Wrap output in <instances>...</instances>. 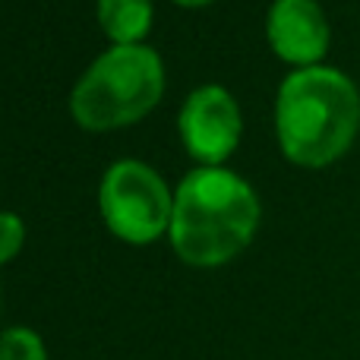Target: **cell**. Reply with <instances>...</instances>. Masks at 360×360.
Returning <instances> with one entry per match:
<instances>
[{"label": "cell", "mask_w": 360, "mask_h": 360, "mask_svg": "<svg viewBox=\"0 0 360 360\" xmlns=\"http://www.w3.org/2000/svg\"><path fill=\"white\" fill-rule=\"evenodd\" d=\"M275 127L285 155L304 168H323L348 152L360 127L354 82L332 67L294 70L278 89Z\"/></svg>", "instance_id": "2"}, {"label": "cell", "mask_w": 360, "mask_h": 360, "mask_svg": "<svg viewBox=\"0 0 360 360\" xmlns=\"http://www.w3.org/2000/svg\"><path fill=\"white\" fill-rule=\"evenodd\" d=\"M259 224L253 186L218 165L190 171L174 193L171 243L193 266H218L250 243Z\"/></svg>", "instance_id": "1"}, {"label": "cell", "mask_w": 360, "mask_h": 360, "mask_svg": "<svg viewBox=\"0 0 360 360\" xmlns=\"http://www.w3.org/2000/svg\"><path fill=\"white\" fill-rule=\"evenodd\" d=\"M98 19L117 44H136L152 25V0H98Z\"/></svg>", "instance_id": "7"}, {"label": "cell", "mask_w": 360, "mask_h": 360, "mask_svg": "<svg viewBox=\"0 0 360 360\" xmlns=\"http://www.w3.org/2000/svg\"><path fill=\"white\" fill-rule=\"evenodd\" d=\"M0 360H48V354L32 329H6L0 335Z\"/></svg>", "instance_id": "8"}, {"label": "cell", "mask_w": 360, "mask_h": 360, "mask_svg": "<svg viewBox=\"0 0 360 360\" xmlns=\"http://www.w3.org/2000/svg\"><path fill=\"white\" fill-rule=\"evenodd\" d=\"M98 199L108 228L130 243H149L171 228L174 199L168 184L143 162H114L105 171Z\"/></svg>", "instance_id": "4"}, {"label": "cell", "mask_w": 360, "mask_h": 360, "mask_svg": "<svg viewBox=\"0 0 360 360\" xmlns=\"http://www.w3.org/2000/svg\"><path fill=\"white\" fill-rule=\"evenodd\" d=\"M22 237H25V228H22V221H19V215L0 212V262H6L10 256L19 253Z\"/></svg>", "instance_id": "9"}, {"label": "cell", "mask_w": 360, "mask_h": 360, "mask_svg": "<svg viewBox=\"0 0 360 360\" xmlns=\"http://www.w3.org/2000/svg\"><path fill=\"white\" fill-rule=\"evenodd\" d=\"M269 41L291 63L316 67L329 48V22L316 0H275L269 10Z\"/></svg>", "instance_id": "6"}, {"label": "cell", "mask_w": 360, "mask_h": 360, "mask_svg": "<svg viewBox=\"0 0 360 360\" xmlns=\"http://www.w3.org/2000/svg\"><path fill=\"white\" fill-rule=\"evenodd\" d=\"M180 136L199 162L215 165L228 158L240 139V111L228 89L202 86L190 92L180 111Z\"/></svg>", "instance_id": "5"}, {"label": "cell", "mask_w": 360, "mask_h": 360, "mask_svg": "<svg viewBox=\"0 0 360 360\" xmlns=\"http://www.w3.org/2000/svg\"><path fill=\"white\" fill-rule=\"evenodd\" d=\"M165 89L162 57L146 44H114L82 73L70 111L86 130H111L143 117Z\"/></svg>", "instance_id": "3"}, {"label": "cell", "mask_w": 360, "mask_h": 360, "mask_svg": "<svg viewBox=\"0 0 360 360\" xmlns=\"http://www.w3.org/2000/svg\"><path fill=\"white\" fill-rule=\"evenodd\" d=\"M177 4H186V6H199V4H209V0H177Z\"/></svg>", "instance_id": "10"}]
</instances>
